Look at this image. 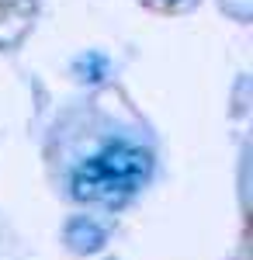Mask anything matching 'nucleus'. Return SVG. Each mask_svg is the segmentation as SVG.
<instances>
[{
  "label": "nucleus",
  "mask_w": 253,
  "mask_h": 260,
  "mask_svg": "<svg viewBox=\"0 0 253 260\" xmlns=\"http://www.w3.org/2000/svg\"><path fill=\"white\" fill-rule=\"evenodd\" d=\"M66 243L77 250V253H94L108 243V233L101 229L94 219H73L66 229Z\"/></svg>",
  "instance_id": "nucleus-2"
},
{
  "label": "nucleus",
  "mask_w": 253,
  "mask_h": 260,
  "mask_svg": "<svg viewBox=\"0 0 253 260\" xmlns=\"http://www.w3.org/2000/svg\"><path fill=\"white\" fill-rule=\"evenodd\" d=\"M77 70H80V73H87L83 80L98 83V80H104V73H108V59L98 56V52H90V56H83V59L77 62Z\"/></svg>",
  "instance_id": "nucleus-3"
},
{
  "label": "nucleus",
  "mask_w": 253,
  "mask_h": 260,
  "mask_svg": "<svg viewBox=\"0 0 253 260\" xmlns=\"http://www.w3.org/2000/svg\"><path fill=\"white\" fill-rule=\"evenodd\" d=\"M153 174V153L129 139H108L83 156L70 174V191L80 201H125Z\"/></svg>",
  "instance_id": "nucleus-1"
}]
</instances>
